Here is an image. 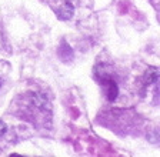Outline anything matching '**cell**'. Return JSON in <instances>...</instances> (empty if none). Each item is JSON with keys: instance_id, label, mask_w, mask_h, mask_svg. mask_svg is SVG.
Segmentation results:
<instances>
[{"instance_id": "cell-3", "label": "cell", "mask_w": 160, "mask_h": 157, "mask_svg": "<svg viewBox=\"0 0 160 157\" xmlns=\"http://www.w3.org/2000/svg\"><path fill=\"white\" fill-rule=\"evenodd\" d=\"M157 79H159V70H157L156 67H150L149 70L146 71V74H144V80H146V83L152 84V83H154Z\"/></svg>"}, {"instance_id": "cell-4", "label": "cell", "mask_w": 160, "mask_h": 157, "mask_svg": "<svg viewBox=\"0 0 160 157\" xmlns=\"http://www.w3.org/2000/svg\"><path fill=\"white\" fill-rule=\"evenodd\" d=\"M4 133H6V123L0 120V136H2V134H4Z\"/></svg>"}, {"instance_id": "cell-2", "label": "cell", "mask_w": 160, "mask_h": 157, "mask_svg": "<svg viewBox=\"0 0 160 157\" xmlns=\"http://www.w3.org/2000/svg\"><path fill=\"white\" fill-rule=\"evenodd\" d=\"M73 13H74V9H73V6H72V3H69V2H66V3L57 10V16H59L62 20H69L70 17L73 16Z\"/></svg>"}, {"instance_id": "cell-1", "label": "cell", "mask_w": 160, "mask_h": 157, "mask_svg": "<svg viewBox=\"0 0 160 157\" xmlns=\"http://www.w3.org/2000/svg\"><path fill=\"white\" fill-rule=\"evenodd\" d=\"M104 86H106L107 100H110V101L116 100L117 94H119V87H117L116 81H114L113 79H106V80H104Z\"/></svg>"}, {"instance_id": "cell-5", "label": "cell", "mask_w": 160, "mask_h": 157, "mask_svg": "<svg viewBox=\"0 0 160 157\" xmlns=\"http://www.w3.org/2000/svg\"><path fill=\"white\" fill-rule=\"evenodd\" d=\"M0 84H2V81H0Z\"/></svg>"}]
</instances>
